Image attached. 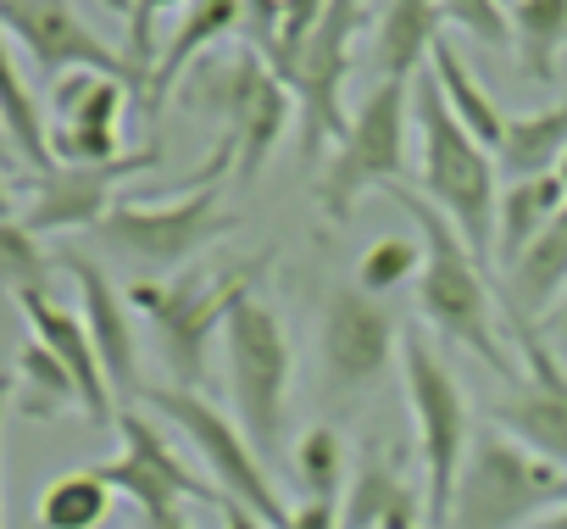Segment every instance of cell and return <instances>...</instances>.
I'll return each mask as SVG.
<instances>
[{"label": "cell", "mask_w": 567, "mask_h": 529, "mask_svg": "<svg viewBox=\"0 0 567 529\" xmlns=\"http://www.w3.org/2000/svg\"><path fill=\"white\" fill-rule=\"evenodd\" d=\"M390 195H395V206L417 223V240H423L417 313H423L451 346H462L467 357H478L495 379L517 385L512 357H506L501 329H495V291H489V279H484V262L467 251V240L451 228V217H445L423 190L390 184Z\"/></svg>", "instance_id": "6da1fadb"}, {"label": "cell", "mask_w": 567, "mask_h": 529, "mask_svg": "<svg viewBox=\"0 0 567 529\" xmlns=\"http://www.w3.org/2000/svg\"><path fill=\"white\" fill-rule=\"evenodd\" d=\"M412 123H417V179L423 195L451 217V228L467 240L478 262L495 256V156L456 123V112L440 95L434 73L412 79Z\"/></svg>", "instance_id": "7a4b0ae2"}, {"label": "cell", "mask_w": 567, "mask_h": 529, "mask_svg": "<svg viewBox=\"0 0 567 529\" xmlns=\"http://www.w3.org/2000/svg\"><path fill=\"white\" fill-rule=\"evenodd\" d=\"M178 106L189 118L223 123V145H234V173L239 184H256L272 145L284 140L296 118V95L250 45H239L234 57H212L200 62L184 84H178Z\"/></svg>", "instance_id": "3957f363"}, {"label": "cell", "mask_w": 567, "mask_h": 529, "mask_svg": "<svg viewBox=\"0 0 567 529\" xmlns=\"http://www.w3.org/2000/svg\"><path fill=\"white\" fill-rule=\"evenodd\" d=\"M256 274L261 262L250 268H189L178 279H140L128 285V307L145 313L151 335H156V352L162 363L173 368V385L178 390H200L206 385V368H212V340H223V324L234 313L239 296L256 291Z\"/></svg>", "instance_id": "277c9868"}, {"label": "cell", "mask_w": 567, "mask_h": 529, "mask_svg": "<svg viewBox=\"0 0 567 529\" xmlns=\"http://www.w3.org/2000/svg\"><path fill=\"white\" fill-rule=\"evenodd\" d=\"M556 507H567V474L517 446L512 435L484 429L462 457L445 529H534Z\"/></svg>", "instance_id": "5b68a950"}, {"label": "cell", "mask_w": 567, "mask_h": 529, "mask_svg": "<svg viewBox=\"0 0 567 529\" xmlns=\"http://www.w3.org/2000/svg\"><path fill=\"white\" fill-rule=\"evenodd\" d=\"M223 368H228V396H234V424L256 446V457L272 468L284 451V413H290V335H284L278 313L250 291L234 302L223 324Z\"/></svg>", "instance_id": "8992f818"}, {"label": "cell", "mask_w": 567, "mask_h": 529, "mask_svg": "<svg viewBox=\"0 0 567 529\" xmlns=\"http://www.w3.org/2000/svg\"><path fill=\"white\" fill-rule=\"evenodd\" d=\"M140 401H145L151 413H162V418L195 446L200 474L223 490L228 507H245L261 529H284V523H290V501L278 496L267 462L256 457V446L245 440V429H239L217 401H206L200 390H178V385H145Z\"/></svg>", "instance_id": "52a82bcc"}, {"label": "cell", "mask_w": 567, "mask_h": 529, "mask_svg": "<svg viewBox=\"0 0 567 529\" xmlns=\"http://www.w3.org/2000/svg\"><path fill=\"white\" fill-rule=\"evenodd\" d=\"M406 129H412V84L379 79L362 95L334 162L318 167L312 195L329 223H351L362 190H390L406 179Z\"/></svg>", "instance_id": "ba28073f"}, {"label": "cell", "mask_w": 567, "mask_h": 529, "mask_svg": "<svg viewBox=\"0 0 567 529\" xmlns=\"http://www.w3.org/2000/svg\"><path fill=\"white\" fill-rule=\"evenodd\" d=\"M401 374H406V401H412V418H417L429 529H445L451 490H456L462 457H467V446H473L467 396H462V385L451 379V368L440 363V352L429 346L423 329H406V335H401Z\"/></svg>", "instance_id": "9c48e42d"}, {"label": "cell", "mask_w": 567, "mask_h": 529, "mask_svg": "<svg viewBox=\"0 0 567 529\" xmlns=\"http://www.w3.org/2000/svg\"><path fill=\"white\" fill-rule=\"evenodd\" d=\"M239 217L223 212L217 201V184H189L184 195L173 201H117L95 240L128 262H140V268H178V262H189L195 251H206L212 240L234 234Z\"/></svg>", "instance_id": "30bf717a"}, {"label": "cell", "mask_w": 567, "mask_h": 529, "mask_svg": "<svg viewBox=\"0 0 567 529\" xmlns=\"http://www.w3.org/2000/svg\"><path fill=\"white\" fill-rule=\"evenodd\" d=\"M0 29H7L29 62L45 79H68V73H101L128 84L134 101H145V79L134 73L128 51H112L84 18L73 0H0Z\"/></svg>", "instance_id": "8fae6325"}, {"label": "cell", "mask_w": 567, "mask_h": 529, "mask_svg": "<svg viewBox=\"0 0 567 529\" xmlns=\"http://www.w3.org/2000/svg\"><path fill=\"white\" fill-rule=\"evenodd\" d=\"M362 23V0H329L323 23L284 73L301 106V162H318L329 140H346V79H351V34Z\"/></svg>", "instance_id": "7c38bea8"}, {"label": "cell", "mask_w": 567, "mask_h": 529, "mask_svg": "<svg viewBox=\"0 0 567 529\" xmlns=\"http://www.w3.org/2000/svg\"><path fill=\"white\" fill-rule=\"evenodd\" d=\"M401 318L357 291V285H340L329 302H323V324H318V346H323V379L334 396H368L390 379L395 368V352H401Z\"/></svg>", "instance_id": "4fadbf2b"}, {"label": "cell", "mask_w": 567, "mask_h": 529, "mask_svg": "<svg viewBox=\"0 0 567 529\" xmlns=\"http://www.w3.org/2000/svg\"><path fill=\"white\" fill-rule=\"evenodd\" d=\"M506 329L523 346V379H517L512 396L489 401V424L567 474V368L528 318L506 313Z\"/></svg>", "instance_id": "5bb4252c"}, {"label": "cell", "mask_w": 567, "mask_h": 529, "mask_svg": "<svg viewBox=\"0 0 567 529\" xmlns=\"http://www.w3.org/2000/svg\"><path fill=\"white\" fill-rule=\"evenodd\" d=\"M162 162V145H140L117 162H95V167H73L56 162L51 173L34 179V195L23 206V228L29 234H68V228H101V217L117 206V184L134 173H151Z\"/></svg>", "instance_id": "9a60e30c"}, {"label": "cell", "mask_w": 567, "mask_h": 529, "mask_svg": "<svg viewBox=\"0 0 567 529\" xmlns=\"http://www.w3.org/2000/svg\"><path fill=\"white\" fill-rule=\"evenodd\" d=\"M62 268L73 274V285L84 296V329L95 340V357H101V374L112 385V401H140L145 379H140V340H134V318H128L134 313L128 291H117L101 262H90L79 251H62Z\"/></svg>", "instance_id": "2e32d148"}, {"label": "cell", "mask_w": 567, "mask_h": 529, "mask_svg": "<svg viewBox=\"0 0 567 529\" xmlns=\"http://www.w3.org/2000/svg\"><path fill=\"white\" fill-rule=\"evenodd\" d=\"M340 529H429V496L384 446H362L340 496Z\"/></svg>", "instance_id": "e0dca14e"}, {"label": "cell", "mask_w": 567, "mask_h": 529, "mask_svg": "<svg viewBox=\"0 0 567 529\" xmlns=\"http://www.w3.org/2000/svg\"><path fill=\"white\" fill-rule=\"evenodd\" d=\"M18 307H23L34 340L73 374V385H79V413H84L90 424H117V413H112V385H106V374H101V357H95V340H90V329H84V313H68L62 302H51V291H29V296H18Z\"/></svg>", "instance_id": "ac0fdd59"}, {"label": "cell", "mask_w": 567, "mask_h": 529, "mask_svg": "<svg viewBox=\"0 0 567 529\" xmlns=\"http://www.w3.org/2000/svg\"><path fill=\"white\" fill-rule=\"evenodd\" d=\"M239 7L245 0H189L173 40L162 45L156 68H151V90H145V118H162L167 95H178V84L189 79V62H206V51L223 34H239Z\"/></svg>", "instance_id": "d6986e66"}, {"label": "cell", "mask_w": 567, "mask_h": 529, "mask_svg": "<svg viewBox=\"0 0 567 529\" xmlns=\"http://www.w3.org/2000/svg\"><path fill=\"white\" fill-rule=\"evenodd\" d=\"M567 291V206L550 217V228L506 268V285H501V302L506 313L539 324Z\"/></svg>", "instance_id": "ffe728a7"}, {"label": "cell", "mask_w": 567, "mask_h": 529, "mask_svg": "<svg viewBox=\"0 0 567 529\" xmlns=\"http://www.w3.org/2000/svg\"><path fill=\"white\" fill-rule=\"evenodd\" d=\"M434 40H440V0H390L379 18V40H373L379 79L412 84L423 62L434 57Z\"/></svg>", "instance_id": "44dd1931"}, {"label": "cell", "mask_w": 567, "mask_h": 529, "mask_svg": "<svg viewBox=\"0 0 567 529\" xmlns=\"http://www.w3.org/2000/svg\"><path fill=\"white\" fill-rule=\"evenodd\" d=\"M567 206V184L556 173H539V179H517L501 190L495 201V262L512 268V262L550 228V217Z\"/></svg>", "instance_id": "7402d4cb"}, {"label": "cell", "mask_w": 567, "mask_h": 529, "mask_svg": "<svg viewBox=\"0 0 567 529\" xmlns=\"http://www.w3.org/2000/svg\"><path fill=\"white\" fill-rule=\"evenodd\" d=\"M567 156V95L556 106H539V112H523V118H506V134L495 145V167L517 179H539V173H556Z\"/></svg>", "instance_id": "603a6c76"}, {"label": "cell", "mask_w": 567, "mask_h": 529, "mask_svg": "<svg viewBox=\"0 0 567 529\" xmlns=\"http://www.w3.org/2000/svg\"><path fill=\"white\" fill-rule=\"evenodd\" d=\"M429 73L440 79V95H445V106L456 112V123L495 156V145H501V134H506V112L495 106V95L467 73V62L456 57V45L451 40H434V57H429Z\"/></svg>", "instance_id": "cb8c5ba5"}, {"label": "cell", "mask_w": 567, "mask_h": 529, "mask_svg": "<svg viewBox=\"0 0 567 529\" xmlns=\"http://www.w3.org/2000/svg\"><path fill=\"white\" fill-rule=\"evenodd\" d=\"M0 118H7V129H12V140H18V151H23V162L34 173H51L56 167L51 129L40 118V101H34L29 79L18 73V57H12V34L7 29H0Z\"/></svg>", "instance_id": "d4e9b609"}, {"label": "cell", "mask_w": 567, "mask_h": 529, "mask_svg": "<svg viewBox=\"0 0 567 529\" xmlns=\"http://www.w3.org/2000/svg\"><path fill=\"white\" fill-rule=\"evenodd\" d=\"M512 45L523 73L534 84H550L567 45V0H512Z\"/></svg>", "instance_id": "484cf974"}, {"label": "cell", "mask_w": 567, "mask_h": 529, "mask_svg": "<svg viewBox=\"0 0 567 529\" xmlns=\"http://www.w3.org/2000/svg\"><path fill=\"white\" fill-rule=\"evenodd\" d=\"M128 101H134L128 84L101 79V73H68V79H56V90H51L56 123H62V129H95V134H117Z\"/></svg>", "instance_id": "4316f807"}, {"label": "cell", "mask_w": 567, "mask_h": 529, "mask_svg": "<svg viewBox=\"0 0 567 529\" xmlns=\"http://www.w3.org/2000/svg\"><path fill=\"white\" fill-rule=\"evenodd\" d=\"M117 435H123V451H128V457H140V462H151L156 474H167V479L184 490V501H212V507H228V501H223V490H217L212 479H200V474H195V468L173 451V440H167V435H162V429H156L145 413L123 407V413H117Z\"/></svg>", "instance_id": "83f0119b"}, {"label": "cell", "mask_w": 567, "mask_h": 529, "mask_svg": "<svg viewBox=\"0 0 567 529\" xmlns=\"http://www.w3.org/2000/svg\"><path fill=\"white\" fill-rule=\"evenodd\" d=\"M112 485L95 468H73L62 479L45 485L40 496V529H101L112 512Z\"/></svg>", "instance_id": "f1b7e54d"}, {"label": "cell", "mask_w": 567, "mask_h": 529, "mask_svg": "<svg viewBox=\"0 0 567 529\" xmlns=\"http://www.w3.org/2000/svg\"><path fill=\"white\" fill-rule=\"evenodd\" d=\"M68 407H79L73 374L40 340H23V352H18V413L23 418H56Z\"/></svg>", "instance_id": "f546056e"}, {"label": "cell", "mask_w": 567, "mask_h": 529, "mask_svg": "<svg viewBox=\"0 0 567 529\" xmlns=\"http://www.w3.org/2000/svg\"><path fill=\"white\" fill-rule=\"evenodd\" d=\"M296 479H301V496H312V501H340V496H346L351 462H346L340 429L312 424V429L296 440Z\"/></svg>", "instance_id": "4dcf8cb0"}, {"label": "cell", "mask_w": 567, "mask_h": 529, "mask_svg": "<svg viewBox=\"0 0 567 529\" xmlns=\"http://www.w3.org/2000/svg\"><path fill=\"white\" fill-rule=\"evenodd\" d=\"M423 274V240H412V234H384V240H373L368 251H362V262H357V291H368V296H390V291H401L406 279H417Z\"/></svg>", "instance_id": "1f68e13d"}, {"label": "cell", "mask_w": 567, "mask_h": 529, "mask_svg": "<svg viewBox=\"0 0 567 529\" xmlns=\"http://www.w3.org/2000/svg\"><path fill=\"white\" fill-rule=\"evenodd\" d=\"M51 285V256L40 245V234L23 228V217L0 223V296H29Z\"/></svg>", "instance_id": "d6a6232c"}, {"label": "cell", "mask_w": 567, "mask_h": 529, "mask_svg": "<svg viewBox=\"0 0 567 529\" xmlns=\"http://www.w3.org/2000/svg\"><path fill=\"white\" fill-rule=\"evenodd\" d=\"M440 23L462 29L484 51L512 45V7H506V0H440Z\"/></svg>", "instance_id": "836d02e7"}, {"label": "cell", "mask_w": 567, "mask_h": 529, "mask_svg": "<svg viewBox=\"0 0 567 529\" xmlns=\"http://www.w3.org/2000/svg\"><path fill=\"white\" fill-rule=\"evenodd\" d=\"M284 529H340V501L301 496V507H290V523H284Z\"/></svg>", "instance_id": "e575fe53"}, {"label": "cell", "mask_w": 567, "mask_h": 529, "mask_svg": "<svg viewBox=\"0 0 567 529\" xmlns=\"http://www.w3.org/2000/svg\"><path fill=\"white\" fill-rule=\"evenodd\" d=\"M534 329L545 335V346H550L556 357L567 352V291H561V302H556V307H550V313H545V318H539Z\"/></svg>", "instance_id": "d590c367"}, {"label": "cell", "mask_w": 567, "mask_h": 529, "mask_svg": "<svg viewBox=\"0 0 567 529\" xmlns=\"http://www.w3.org/2000/svg\"><path fill=\"white\" fill-rule=\"evenodd\" d=\"M140 518H145V529H195V523L184 518V501H156V507H140Z\"/></svg>", "instance_id": "8d00e7d4"}, {"label": "cell", "mask_w": 567, "mask_h": 529, "mask_svg": "<svg viewBox=\"0 0 567 529\" xmlns=\"http://www.w3.org/2000/svg\"><path fill=\"white\" fill-rule=\"evenodd\" d=\"M23 162V151H18V140H12V129H7V118H0V173H12Z\"/></svg>", "instance_id": "74e56055"}, {"label": "cell", "mask_w": 567, "mask_h": 529, "mask_svg": "<svg viewBox=\"0 0 567 529\" xmlns=\"http://www.w3.org/2000/svg\"><path fill=\"white\" fill-rule=\"evenodd\" d=\"M7 217H18V195H12L7 173H0V223H7Z\"/></svg>", "instance_id": "f35d334b"}, {"label": "cell", "mask_w": 567, "mask_h": 529, "mask_svg": "<svg viewBox=\"0 0 567 529\" xmlns=\"http://www.w3.org/2000/svg\"><path fill=\"white\" fill-rule=\"evenodd\" d=\"M223 518H228V529H261V523H256L245 507H223Z\"/></svg>", "instance_id": "ab89813d"}, {"label": "cell", "mask_w": 567, "mask_h": 529, "mask_svg": "<svg viewBox=\"0 0 567 529\" xmlns=\"http://www.w3.org/2000/svg\"><path fill=\"white\" fill-rule=\"evenodd\" d=\"M7 407H12V374H0V435H7Z\"/></svg>", "instance_id": "60d3db41"}, {"label": "cell", "mask_w": 567, "mask_h": 529, "mask_svg": "<svg viewBox=\"0 0 567 529\" xmlns=\"http://www.w3.org/2000/svg\"><path fill=\"white\" fill-rule=\"evenodd\" d=\"M534 529H567V507H556V512H550V518H539Z\"/></svg>", "instance_id": "b9f144b4"}, {"label": "cell", "mask_w": 567, "mask_h": 529, "mask_svg": "<svg viewBox=\"0 0 567 529\" xmlns=\"http://www.w3.org/2000/svg\"><path fill=\"white\" fill-rule=\"evenodd\" d=\"M556 179H561V184H567V156H561V167H556Z\"/></svg>", "instance_id": "7bdbcfd3"}]
</instances>
